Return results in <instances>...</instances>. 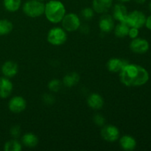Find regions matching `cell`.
<instances>
[{
  "label": "cell",
  "instance_id": "obj_5",
  "mask_svg": "<svg viewBox=\"0 0 151 151\" xmlns=\"http://www.w3.org/2000/svg\"><path fill=\"white\" fill-rule=\"evenodd\" d=\"M62 27L66 32H75L79 29L81 25V19L77 14L74 13H66L61 21Z\"/></svg>",
  "mask_w": 151,
  "mask_h": 151
},
{
  "label": "cell",
  "instance_id": "obj_21",
  "mask_svg": "<svg viewBox=\"0 0 151 151\" xmlns=\"http://www.w3.org/2000/svg\"><path fill=\"white\" fill-rule=\"evenodd\" d=\"M3 4L6 10L10 13H14L20 9L22 0H4Z\"/></svg>",
  "mask_w": 151,
  "mask_h": 151
},
{
  "label": "cell",
  "instance_id": "obj_8",
  "mask_svg": "<svg viewBox=\"0 0 151 151\" xmlns=\"http://www.w3.org/2000/svg\"><path fill=\"white\" fill-rule=\"evenodd\" d=\"M130 49L136 54H145L150 49V44L145 38L137 37L131 41Z\"/></svg>",
  "mask_w": 151,
  "mask_h": 151
},
{
  "label": "cell",
  "instance_id": "obj_26",
  "mask_svg": "<svg viewBox=\"0 0 151 151\" xmlns=\"http://www.w3.org/2000/svg\"><path fill=\"white\" fill-rule=\"evenodd\" d=\"M93 121L96 125L100 127H103L106 123V119L103 116V115L100 114H97L94 115V117H93Z\"/></svg>",
  "mask_w": 151,
  "mask_h": 151
},
{
  "label": "cell",
  "instance_id": "obj_30",
  "mask_svg": "<svg viewBox=\"0 0 151 151\" xmlns=\"http://www.w3.org/2000/svg\"><path fill=\"white\" fill-rule=\"evenodd\" d=\"M145 26L147 29L151 30V15L149 16L148 17L146 18L145 24Z\"/></svg>",
  "mask_w": 151,
  "mask_h": 151
},
{
  "label": "cell",
  "instance_id": "obj_27",
  "mask_svg": "<svg viewBox=\"0 0 151 151\" xmlns=\"http://www.w3.org/2000/svg\"><path fill=\"white\" fill-rule=\"evenodd\" d=\"M22 134V128L19 125H14L10 130V134L13 139H17Z\"/></svg>",
  "mask_w": 151,
  "mask_h": 151
},
{
  "label": "cell",
  "instance_id": "obj_17",
  "mask_svg": "<svg viewBox=\"0 0 151 151\" xmlns=\"http://www.w3.org/2000/svg\"><path fill=\"white\" fill-rule=\"evenodd\" d=\"M87 104L91 109L94 110H99L104 106V100L100 94L97 93H92L89 94L87 98Z\"/></svg>",
  "mask_w": 151,
  "mask_h": 151
},
{
  "label": "cell",
  "instance_id": "obj_12",
  "mask_svg": "<svg viewBox=\"0 0 151 151\" xmlns=\"http://www.w3.org/2000/svg\"><path fill=\"white\" fill-rule=\"evenodd\" d=\"M114 19L112 17V16L104 13L100 17V22H99V27L103 32L109 33L111 32L112 30H114Z\"/></svg>",
  "mask_w": 151,
  "mask_h": 151
},
{
  "label": "cell",
  "instance_id": "obj_13",
  "mask_svg": "<svg viewBox=\"0 0 151 151\" xmlns=\"http://www.w3.org/2000/svg\"><path fill=\"white\" fill-rule=\"evenodd\" d=\"M1 71L4 77L11 78L17 75L19 72V66L16 62L13 60H7L2 64Z\"/></svg>",
  "mask_w": 151,
  "mask_h": 151
},
{
  "label": "cell",
  "instance_id": "obj_22",
  "mask_svg": "<svg viewBox=\"0 0 151 151\" xmlns=\"http://www.w3.org/2000/svg\"><path fill=\"white\" fill-rule=\"evenodd\" d=\"M13 25L8 19H0V35L4 36L11 32Z\"/></svg>",
  "mask_w": 151,
  "mask_h": 151
},
{
  "label": "cell",
  "instance_id": "obj_20",
  "mask_svg": "<svg viewBox=\"0 0 151 151\" xmlns=\"http://www.w3.org/2000/svg\"><path fill=\"white\" fill-rule=\"evenodd\" d=\"M129 29V25L126 22H119V24L114 26V35L117 38H125L128 36Z\"/></svg>",
  "mask_w": 151,
  "mask_h": 151
},
{
  "label": "cell",
  "instance_id": "obj_33",
  "mask_svg": "<svg viewBox=\"0 0 151 151\" xmlns=\"http://www.w3.org/2000/svg\"><path fill=\"white\" fill-rule=\"evenodd\" d=\"M149 7H150V11H151V1H150V4H149Z\"/></svg>",
  "mask_w": 151,
  "mask_h": 151
},
{
  "label": "cell",
  "instance_id": "obj_2",
  "mask_svg": "<svg viewBox=\"0 0 151 151\" xmlns=\"http://www.w3.org/2000/svg\"><path fill=\"white\" fill-rule=\"evenodd\" d=\"M65 14L66 7L62 1L59 0H50L45 4L44 15L51 23H60Z\"/></svg>",
  "mask_w": 151,
  "mask_h": 151
},
{
  "label": "cell",
  "instance_id": "obj_28",
  "mask_svg": "<svg viewBox=\"0 0 151 151\" xmlns=\"http://www.w3.org/2000/svg\"><path fill=\"white\" fill-rule=\"evenodd\" d=\"M42 100L45 104L51 106L54 104L55 97L51 94H44L42 97Z\"/></svg>",
  "mask_w": 151,
  "mask_h": 151
},
{
  "label": "cell",
  "instance_id": "obj_14",
  "mask_svg": "<svg viewBox=\"0 0 151 151\" xmlns=\"http://www.w3.org/2000/svg\"><path fill=\"white\" fill-rule=\"evenodd\" d=\"M13 89V83L8 78H0V97L1 99L7 98L12 94Z\"/></svg>",
  "mask_w": 151,
  "mask_h": 151
},
{
  "label": "cell",
  "instance_id": "obj_29",
  "mask_svg": "<svg viewBox=\"0 0 151 151\" xmlns=\"http://www.w3.org/2000/svg\"><path fill=\"white\" fill-rule=\"evenodd\" d=\"M139 29L136 27H130L128 35L131 39H134L139 36Z\"/></svg>",
  "mask_w": 151,
  "mask_h": 151
},
{
  "label": "cell",
  "instance_id": "obj_16",
  "mask_svg": "<svg viewBox=\"0 0 151 151\" xmlns=\"http://www.w3.org/2000/svg\"><path fill=\"white\" fill-rule=\"evenodd\" d=\"M119 143L121 148L126 151H132L135 150L137 143L135 138L132 136L124 135L119 138Z\"/></svg>",
  "mask_w": 151,
  "mask_h": 151
},
{
  "label": "cell",
  "instance_id": "obj_10",
  "mask_svg": "<svg viewBox=\"0 0 151 151\" xmlns=\"http://www.w3.org/2000/svg\"><path fill=\"white\" fill-rule=\"evenodd\" d=\"M129 62L125 59L113 58L108 60L106 63V67L108 70L112 73H119L120 71L123 69L124 66L127 65Z\"/></svg>",
  "mask_w": 151,
  "mask_h": 151
},
{
  "label": "cell",
  "instance_id": "obj_6",
  "mask_svg": "<svg viewBox=\"0 0 151 151\" xmlns=\"http://www.w3.org/2000/svg\"><path fill=\"white\" fill-rule=\"evenodd\" d=\"M146 16L143 12L139 10H133L128 13L126 19V23L130 27H136L140 29L145 24Z\"/></svg>",
  "mask_w": 151,
  "mask_h": 151
},
{
  "label": "cell",
  "instance_id": "obj_11",
  "mask_svg": "<svg viewBox=\"0 0 151 151\" xmlns=\"http://www.w3.org/2000/svg\"><path fill=\"white\" fill-rule=\"evenodd\" d=\"M128 14V9L123 3L119 2L114 6L112 17L114 20L119 22H125Z\"/></svg>",
  "mask_w": 151,
  "mask_h": 151
},
{
  "label": "cell",
  "instance_id": "obj_15",
  "mask_svg": "<svg viewBox=\"0 0 151 151\" xmlns=\"http://www.w3.org/2000/svg\"><path fill=\"white\" fill-rule=\"evenodd\" d=\"M113 0H93L92 8L99 14L106 13L112 7Z\"/></svg>",
  "mask_w": 151,
  "mask_h": 151
},
{
  "label": "cell",
  "instance_id": "obj_4",
  "mask_svg": "<svg viewBox=\"0 0 151 151\" xmlns=\"http://www.w3.org/2000/svg\"><path fill=\"white\" fill-rule=\"evenodd\" d=\"M67 37L66 31L63 27H54L49 30L47 39L51 45L61 46L66 43Z\"/></svg>",
  "mask_w": 151,
  "mask_h": 151
},
{
  "label": "cell",
  "instance_id": "obj_18",
  "mask_svg": "<svg viewBox=\"0 0 151 151\" xmlns=\"http://www.w3.org/2000/svg\"><path fill=\"white\" fill-rule=\"evenodd\" d=\"M22 142L25 147L33 148L38 145L39 140L38 137L33 133H26L22 136Z\"/></svg>",
  "mask_w": 151,
  "mask_h": 151
},
{
  "label": "cell",
  "instance_id": "obj_24",
  "mask_svg": "<svg viewBox=\"0 0 151 151\" xmlns=\"http://www.w3.org/2000/svg\"><path fill=\"white\" fill-rule=\"evenodd\" d=\"M62 86V83L58 79H52L49 82L48 88L52 92H58Z\"/></svg>",
  "mask_w": 151,
  "mask_h": 151
},
{
  "label": "cell",
  "instance_id": "obj_7",
  "mask_svg": "<svg viewBox=\"0 0 151 151\" xmlns=\"http://www.w3.org/2000/svg\"><path fill=\"white\" fill-rule=\"evenodd\" d=\"M100 135L105 141L114 142L119 138V130L113 125H103L100 131Z\"/></svg>",
  "mask_w": 151,
  "mask_h": 151
},
{
  "label": "cell",
  "instance_id": "obj_9",
  "mask_svg": "<svg viewBox=\"0 0 151 151\" xmlns=\"http://www.w3.org/2000/svg\"><path fill=\"white\" fill-rule=\"evenodd\" d=\"M27 108V101L22 96L12 97L8 103V109L11 112L19 114L24 111Z\"/></svg>",
  "mask_w": 151,
  "mask_h": 151
},
{
  "label": "cell",
  "instance_id": "obj_3",
  "mask_svg": "<svg viewBox=\"0 0 151 151\" xmlns=\"http://www.w3.org/2000/svg\"><path fill=\"white\" fill-rule=\"evenodd\" d=\"M45 3L38 0H27L23 4V12L29 18H38L44 14Z\"/></svg>",
  "mask_w": 151,
  "mask_h": 151
},
{
  "label": "cell",
  "instance_id": "obj_23",
  "mask_svg": "<svg viewBox=\"0 0 151 151\" xmlns=\"http://www.w3.org/2000/svg\"><path fill=\"white\" fill-rule=\"evenodd\" d=\"M22 149V145L16 139L7 141L4 146V150L5 151H21Z\"/></svg>",
  "mask_w": 151,
  "mask_h": 151
},
{
  "label": "cell",
  "instance_id": "obj_19",
  "mask_svg": "<svg viewBox=\"0 0 151 151\" xmlns=\"http://www.w3.org/2000/svg\"><path fill=\"white\" fill-rule=\"evenodd\" d=\"M81 77L77 72H70L63 77L62 83L68 88H72L79 83Z\"/></svg>",
  "mask_w": 151,
  "mask_h": 151
},
{
  "label": "cell",
  "instance_id": "obj_25",
  "mask_svg": "<svg viewBox=\"0 0 151 151\" xmlns=\"http://www.w3.org/2000/svg\"><path fill=\"white\" fill-rule=\"evenodd\" d=\"M94 13L95 12L92 7H85L81 11V15L85 20H90L94 17Z\"/></svg>",
  "mask_w": 151,
  "mask_h": 151
},
{
  "label": "cell",
  "instance_id": "obj_31",
  "mask_svg": "<svg viewBox=\"0 0 151 151\" xmlns=\"http://www.w3.org/2000/svg\"><path fill=\"white\" fill-rule=\"evenodd\" d=\"M134 1H135V2L137 3V4H143L146 2V1H147V0H134Z\"/></svg>",
  "mask_w": 151,
  "mask_h": 151
},
{
  "label": "cell",
  "instance_id": "obj_34",
  "mask_svg": "<svg viewBox=\"0 0 151 151\" xmlns=\"http://www.w3.org/2000/svg\"><path fill=\"white\" fill-rule=\"evenodd\" d=\"M38 1H43V2H44V1H47V0H38Z\"/></svg>",
  "mask_w": 151,
  "mask_h": 151
},
{
  "label": "cell",
  "instance_id": "obj_32",
  "mask_svg": "<svg viewBox=\"0 0 151 151\" xmlns=\"http://www.w3.org/2000/svg\"><path fill=\"white\" fill-rule=\"evenodd\" d=\"M118 1H119L120 3H127V2H129V1H131V0H118Z\"/></svg>",
  "mask_w": 151,
  "mask_h": 151
},
{
  "label": "cell",
  "instance_id": "obj_1",
  "mask_svg": "<svg viewBox=\"0 0 151 151\" xmlns=\"http://www.w3.org/2000/svg\"><path fill=\"white\" fill-rule=\"evenodd\" d=\"M119 74L120 82L128 87L142 86L145 85L150 79L147 69L135 63H128Z\"/></svg>",
  "mask_w": 151,
  "mask_h": 151
}]
</instances>
